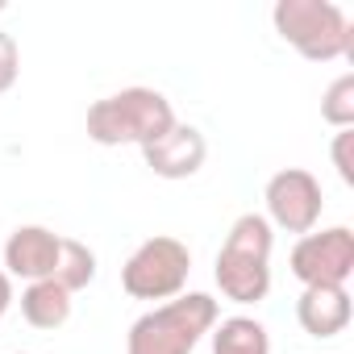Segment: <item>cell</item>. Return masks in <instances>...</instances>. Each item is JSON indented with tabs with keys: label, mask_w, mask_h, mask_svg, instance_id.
Instances as JSON below:
<instances>
[{
	"label": "cell",
	"mask_w": 354,
	"mask_h": 354,
	"mask_svg": "<svg viewBox=\"0 0 354 354\" xmlns=\"http://www.w3.org/2000/svg\"><path fill=\"white\" fill-rule=\"evenodd\" d=\"M271 250H275V230L263 213H242L221 250H217V267L213 279L221 288L225 300L234 304H259L271 292Z\"/></svg>",
	"instance_id": "6da1fadb"
},
{
	"label": "cell",
	"mask_w": 354,
	"mask_h": 354,
	"mask_svg": "<svg viewBox=\"0 0 354 354\" xmlns=\"http://www.w3.org/2000/svg\"><path fill=\"white\" fill-rule=\"evenodd\" d=\"M217 321L221 308L209 292H184L167 304H154L129 325L125 354H192Z\"/></svg>",
	"instance_id": "7a4b0ae2"
},
{
	"label": "cell",
	"mask_w": 354,
	"mask_h": 354,
	"mask_svg": "<svg viewBox=\"0 0 354 354\" xmlns=\"http://www.w3.org/2000/svg\"><path fill=\"white\" fill-rule=\"evenodd\" d=\"M88 138L96 146H150L175 125V109L158 88H121L88 109Z\"/></svg>",
	"instance_id": "3957f363"
},
{
	"label": "cell",
	"mask_w": 354,
	"mask_h": 354,
	"mask_svg": "<svg viewBox=\"0 0 354 354\" xmlns=\"http://www.w3.org/2000/svg\"><path fill=\"white\" fill-rule=\"evenodd\" d=\"M271 21H275V34L308 63L350 59L354 50L350 17L333 0H275Z\"/></svg>",
	"instance_id": "277c9868"
},
{
	"label": "cell",
	"mask_w": 354,
	"mask_h": 354,
	"mask_svg": "<svg viewBox=\"0 0 354 354\" xmlns=\"http://www.w3.org/2000/svg\"><path fill=\"white\" fill-rule=\"evenodd\" d=\"M192 275V250L171 238V234H154L146 238L121 267V288L133 300H150V304H167L175 296H184Z\"/></svg>",
	"instance_id": "5b68a950"
},
{
	"label": "cell",
	"mask_w": 354,
	"mask_h": 354,
	"mask_svg": "<svg viewBox=\"0 0 354 354\" xmlns=\"http://www.w3.org/2000/svg\"><path fill=\"white\" fill-rule=\"evenodd\" d=\"M292 275L304 288H346L354 275V230L350 225H329L313 230L292 246Z\"/></svg>",
	"instance_id": "8992f818"
},
{
	"label": "cell",
	"mask_w": 354,
	"mask_h": 354,
	"mask_svg": "<svg viewBox=\"0 0 354 354\" xmlns=\"http://www.w3.org/2000/svg\"><path fill=\"white\" fill-rule=\"evenodd\" d=\"M267 221L271 230H288V234H313L321 213H325V196H321V180L304 167H283L267 180Z\"/></svg>",
	"instance_id": "52a82bcc"
},
{
	"label": "cell",
	"mask_w": 354,
	"mask_h": 354,
	"mask_svg": "<svg viewBox=\"0 0 354 354\" xmlns=\"http://www.w3.org/2000/svg\"><path fill=\"white\" fill-rule=\"evenodd\" d=\"M142 158L158 180H192L209 158V142H205V133L196 125L175 121L158 142L142 146Z\"/></svg>",
	"instance_id": "ba28073f"
},
{
	"label": "cell",
	"mask_w": 354,
	"mask_h": 354,
	"mask_svg": "<svg viewBox=\"0 0 354 354\" xmlns=\"http://www.w3.org/2000/svg\"><path fill=\"white\" fill-rule=\"evenodd\" d=\"M59 246H63V234L46 225H17L5 242V275L26 283L50 279L59 267Z\"/></svg>",
	"instance_id": "9c48e42d"
},
{
	"label": "cell",
	"mask_w": 354,
	"mask_h": 354,
	"mask_svg": "<svg viewBox=\"0 0 354 354\" xmlns=\"http://www.w3.org/2000/svg\"><path fill=\"white\" fill-rule=\"evenodd\" d=\"M350 317H354L350 288H304L300 300H296V321L317 342H329V337L346 333Z\"/></svg>",
	"instance_id": "30bf717a"
},
{
	"label": "cell",
	"mask_w": 354,
	"mask_h": 354,
	"mask_svg": "<svg viewBox=\"0 0 354 354\" xmlns=\"http://www.w3.org/2000/svg\"><path fill=\"white\" fill-rule=\"evenodd\" d=\"M21 317H26L34 329L55 333V329H63V325L71 321V292L59 288L55 279H34V283H26V292H21Z\"/></svg>",
	"instance_id": "8fae6325"
},
{
	"label": "cell",
	"mask_w": 354,
	"mask_h": 354,
	"mask_svg": "<svg viewBox=\"0 0 354 354\" xmlns=\"http://www.w3.org/2000/svg\"><path fill=\"white\" fill-rule=\"evenodd\" d=\"M213 354H271L267 325L254 317H225L213 325Z\"/></svg>",
	"instance_id": "7c38bea8"
},
{
	"label": "cell",
	"mask_w": 354,
	"mask_h": 354,
	"mask_svg": "<svg viewBox=\"0 0 354 354\" xmlns=\"http://www.w3.org/2000/svg\"><path fill=\"white\" fill-rule=\"evenodd\" d=\"M50 279H55L59 288H67L71 296L84 292V288L96 279V250H92L88 242H80V238H63V246H59V267H55Z\"/></svg>",
	"instance_id": "4fadbf2b"
},
{
	"label": "cell",
	"mask_w": 354,
	"mask_h": 354,
	"mask_svg": "<svg viewBox=\"0 0 354 354\" xmlns=\"http://www.w3.org/2000/svg\"><path fill=\"white\" fill-rule=\"evenodd\" d=\"M321 121L333 129H354V75H337L321 96Z\"/></svg>",
	"instance_id": "5bb4252c"
},
{
	"label": "cell",
	"mask_w": 354,
	"mask_h": 354,
	"mask_svg": "<svg viewBox=\"0 0 354 354\" xmlns=\"http://www.w3.org/2000/svg\"><path fill=\"white\" fill-rule=\"evenodd\" d=\"M17 80H21V50H17V38L0 30V92H9Z\"/></svg>",
	"instance_id": "9a60e30c"
},
{
	"label": "cell",
	"mask_w": 354,
	"mask_h": 354,
	"mask_svg": "<svg viewBox=\"0 0 354 354\" xmlns=\"http://www.w3.org/2000/svg\"><path fill=\"white\" fill-rule=\"evenodd\" d=\"M350 146H354V129H337V133H333V167H337V175H342V184H354Z\"/></svg>",
	"instance_id": "2e32d148"
},
{
	"label": "cell",
	"mask_w": 354,
	"mask_h": 354,
	"mask_svg": "<svg viewBox=\"0 0 354 354\" xmlns=\"http://www.w3.org/2000/svg\"><path fill=\"white\" fill-rule=\"evenodd\" d=\"M9 304H13V279L5 275V267H0V321H5Z\"/></svg>",
	"instance_id": "e0dca14e"
},
{
	"label": "cell",
	"mask_w": 354,
	"mask_h": 354,
	"mask_svg": "<svg viewBox=\"0 0 354 354\" xmlns=\"http://www.w3.org/2000/svg\"><path fill=\"white\" fill-rule=\"evenodd\" d=\"M17 354H26V350H17Z\"/></svg>",
	"instance_id": "ac0fdd59"
}]
</instances>
